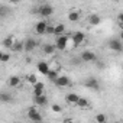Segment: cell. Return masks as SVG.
<instances>
[{
	"instance_id": "cell-1",
	"label": "cell",
	"mask_w": 123,
	"mask_h": 123,
	"mask_svg": "<svg viewBox=\"0 0 123 123\" xmlns=\"http://www.w3.org/2000/svg\"><path fill=\"white\" fill-rule=\"evenodd\" d=\"M71 41V36L68 35H62V36H56V41H55V46L58 51H65L68 48V43Z\"/></svg>"
},
{
	"instance_id": "cell-2",
	"label": "cell",
	"mask_w": 123,
	"mask_h": 123,
	"mask_svg": "<svg viewBox=\"0 0 123 123\" xmlns=\"http://www.w3.org/2000/svg\"><path fill=\"white\" fill-rule=\"evenodd\" d=\"M107 46H109V49H111L114 52H122L123 51V42L119 38H111L107 42Z\"/></svg>"
},
{
	"instance_id": "cell-3",
	"label": "cell",
	"mask_w": 123,
	"mask_h": 123,
	"mask_svg": "<svg viewBox=\"0 0 123 123\" xmlns=\"http://www.w3.org/2000/svg\"><path fill=\"white\" fill-rule=\"evenodd\" d=\"M28 117H29V120H32L33 123H41V122H42V116H41V113L38 111V109H36L35 106H32V107L28 110Z\"/></svg>"
},
{
	"instance_id": "cell-4",
	"label": "cell",
	"mask_w": 123,
	"mask_h": 123,
	"mask_svg": "<svg viewBox=\"0 0 123 123\" xmlns=\"http://www.w3.org/2000/svg\"><path fill=\"white\" fill-rule=\"evenodd\" d=\"M80 59L83 62H96L97 61V55L93 51H83L80 55Z\"/></svg>"
},
{
	"instance_id": "cell-5",
	"label": "cell",
	"mask_w": 123,
	"mask_h": 123,
	"mask_svg": "<svg viewBox=\"0 0 123 123\" xmlns=\"http://www.w3.org/2000/svg\"><path fill=\"white\" fill-rule=\"evenodd\" d=\"M38 13L42 16V18H49L52 13H54V7L51 6V5H48V3H45V5H42V6H39V9H38Z\"/></svg>"
},
{
	"instance_id": "cell-6",
	"label": "cell",
	"mask_w": 123,
	"mask_h": 123,
	"mask_svg": "<svg viewBox=\"0 0 123 123\" xmlns=\"http://www.w3.org/2000/svg\"><path fill=\"white\" fill-rule=\"evenodd\" d=\"M48 26H49V23L46 20H39V22L35 23V32L38 35H45L46 31H48Z\"/></svg>"
},
{
	"instance_id": "cell-7",
	"label": "cell",
	"mask_w": 123,
	"mask_h": 123,
	"mask_svg": "<svg viewBox=\"0 0 123 123\" xmlns=\"http://www.w3.org/2000/svg\"><path fill=\"white\" fill-rule=\"evenodd\" d=\"M36 70H38L42 75L48 77V74H49V71H51V65H49V62H46V61H39L38 65H36Z\"/></svg>"
},
{
	"instance_id": "cell-8",
	"label": "cell",
	"mask_w": 123,
	"mask_h": 123,
	"mask_svg": "<svg viewBox=\"0 0 123 123\" xmlns=\"http://www.w3.org/2000/svg\"><path fill=\"white\" fill-rule=\"evenodd\" d=\"M84 39H86V36H84L83 32H74V33L71 35V41H73L74 48L78 46V45H81V43L84 42Z\"/></svg>"
},
{
	"instance_id": "cell-9",
	"label": "cell",
	"mask_w": 123,
	"mask_h": 123,
	"mask_svg": "<svg viewBox=\"0 0 123 123\" xmlns=\"http://www.w3.org/2000/svg\"><path fill=\"white\" fill-rule=\"evenodd\" d=\"M70 84H71V81H70V78H68L67 75H59V77L56 78V81H55V86H56V87H61V88L68 87Z\"/></svg>"
},
{
	"instance_id": "cell-10",
	"label": "cell",
	"mask_w": 123,
	"mask_h": 123,
	"mask_svg": "<svg viewBox=\"0 0 123 123\" xmlns=\"http://www.w3.org/2000/svg\"><path fill=\"white\" fill-rule=\"evenodd\" d=\"M84 86H86L87 88H90V90H94V91H97V90L100 88V84H98V81H97L96 78H88V80H86V81H84Z\"/></svg>"
},
{
	"instance_id": "cell-11",
	"label": "cell",
	"mask_w": 123,
	"mask_h": 123,
	"mask_svg": "<svg viewBox=\"0 0 123 123\" xmlns=\"http://www.w3.org/2000/svg\"><path fill=\"white\" fill-rule=\"evenodd\" d=\"M43 90H45V84L38 81L35 86H33V97H41L43 96Z\"/></svg>"
},
{
	"instance_id": "cell-12",
	"label": "cell",
	"mask_w": 123,
	"mask_h": 123,
	"mask_svg": "<svg viewBox=\"0 0 123 123\" xmlns=\"http://www.w3.org/2000/svg\"><path fill=\"white\" fill-rule=\"evenodd\" d=\"M36 46H38V42H36L33 38H29V39L25 41V51H26V52H32Z\"/></svg>"
},
{
	"instance_id": "cell-13",
	"label": "cell",
	"mask_w": 123,
	"mask_h": 123,
	"mask_svg": "<svg viewBox=\"0 0 123 123\" xmlns=\"http://www.w3.org/2000/svg\"><path fill=\"white\" fill-rule=\"evenodd\" d=\"M78 100H80V96H77L75 93H68V94L65 96V101H67L68 104H75V106H77Z\"/></svg>"
},
{
	"instance_id": "cell-14",
	"label": "cell",
	"mask_w": 123,
	"mask_h": 123,
	"mask_svg": "<svg viewBox=\"0 0 123 123\" xmlns=\"http://www.w3.org/2000/svg\"><path fill=\"white\" fill-rule=\"evenodd\" d=\"M64 33H65V25H64V23H56V25L54 26V35L62 36Z\"/></svg>"
},
{
	"instance_id": "cell-15",
	"label": "cell",
	"mask_w": 123,
	"mask_h": 123,
	"mask_svg": "<svg viewBox=\"0 0 123 123\" xmlns=\"http://www.w3.org/2000/svg\"><path fill=\"white\" fill-rule=\"evenodd\" d=\"M2 43H3V46H5V48H9V49H12V46L16 43V39H15L12 35H9L7 38H5V39H3V42H2Z\"/></svg>"
},
{
	"instance_id": "cell-16",
	"label": "cell",
	"mask_w": 123,
	"mask_h": 123,
	"mask_svg": "<svg viewBox=\"0 0 123 123\" xmlns=\"http://www.w3.org/2000/svg\"><path fill=\"white\" fill-rule=\"evenodd\" d=\"M100 22H101V18H100L98 15H96V13L90 15V18H88V23H90L91 26H97V25H100Z\"/></svg>"
},
{
	"instance_id": "cell-17",
	"label": "cell",
	"mask_w": 123,
	"mask_h": 123,
	"mask_svg": "<svg viewBox=\"0 0 123 123\" xmlns=\"http://www.w3.org/2000/svg\"><path fill=\"white\" fill-rule=\"evenodd\" d=\"M80 12H77V10H71L70 13H68V20L70 22H78L80 20Z\"/></svg>"
},
{
	"instance_id": "cell-18",
	"label": "cell",
	"mask_w": 123,
	"mask_h": 123,
	"mask_svg": "<svg viewBox=\"0 0 123 123\" xmlns=\"http://www.w3.org/2000/svg\"><path fill=\"white\" fill-rule=\"evenodd\" d=\"M55 51H56V46L52 43H46L43 46V54H46V55H52V54H55Z\"/></svg>"
},
{
	"instance_id": "cell-19",
	"label": "cell",
	"mask_w": 123,
	"mask_h": 123,
	"mask_svg": "<svg viewBox=\"0 0 123 123\" xmlns=\"http://www.w3.org/2000/svg\"><path fill=\"white\" fill-rule=\"evenodd\" d=\"M20 83H22V80H20V77H18V75H12V77L9 78V86H10V87H18Z\"/></svg>"
},
{
	"instance_id": "cell-20",
	"label": "cell",
	"mask_w": 123,
	"mask_h": 123,
	"mask_svg": "<svg viewBox=\"0 0 123 123\" xmlns=\"http://www.w3.org/2000/svg\"><path fill=\"white\" fill-rule=\"evenodd\" d=\"M33 101H35V104H38V106H45L46 103H48V97L43 94V96H41V97H33Z\"/></svg>"
},
{
	"instance_id": "cell-21",
	"label": "cell",
	"mask_w": 123,
	"mask_h": 123,
	"mask_svg": "<svg viewBox=\"0 0 123 123\" xmlns=\"http://www.w3.org/2000/svg\"><path fill=\"white\" fill-rule=\"evenodd\" d=\"M77 106H78V107H81V109H88V107H90V101H88L87 98H84V97H80V100H78Z\"/></svg>"
},
{
	"instance_id": "cell-22",
	"label": "cell",
	"mask_w": 123,
	"mask_h": 123,
	"mask_svg": "<svg viewBox=\"0 0 123 123\" xmlns=\"http://www.w3.org/2000/svg\"><path fill=\"white\" fill-rule=\"evenodd\" d=\"M20 51H25V43L16 41V43L12 46V52H20Z\"/></svg>"
},
{
	"instance_id": "cell-23",
	"label": "cell",
	"mask_w": 123,
	"mask_h": 123,
	"mask_svg": "<svg viewBox=\"0 0 123 123\" xmlns=\"http://www.w3.org/2000/svg\"><path fill=\"white\" fill-rule=\"evenodd\" d=\"M96 122L97 123H107V116L104 113H97L96 114Z\"/></svg>"
},
{
	"instance_id": "cell-24",
	"label": "cell",
	"mask_w": 123,
	"mask_h": 123,
	"mask_svg": "<svg viewBox=\"0 0 123 123\" xmlns=\"http://www.w3.org/2000/svg\"><path fill=\"white\" fill-rule=\"evenodd\" d=\"M58 77H59V75H58V71H55V70H51V71H49V74H48V77H46V78H48V80H51V81H54V83H55V81H56V78H58Z\"/></svg>"
},
{
	"instance_id": "cell-25",
	"label": "cell",
	"mask_w": 123,
	"mask_h": 123,
	"mask_svg": "<svg viewBox=\"0 0 123 123\" xmlns=\"http://www.w3.org/2000/svg\"><path fill=\"white\" fill-rule=\"evenodd\" d=\"M29 84H32V86H35L36 83H38V78H36V75L35 74H29V75H26V78H25Z\"/></svg>"
},
{
	"instance_id": "cell-26",
	"label": "cell",
	"mask_w": 123,
	"mask_h": 123,
	"mask_svg": "<svg viewBox=\"0 0 123 123\" xmlns=\"http://www.w3.org/2000/svg\"><path fill=\"white\" fill-rule=\"evenodd\" d=\"M12 58V55L9 54V52H2V54H0V61H2V62H7V61Z\"/></svg>"
},
{
	"instance_id": "cell-27",
	"label": "cell",
	"mask_w": 123,
	"mask_h": 123,
	"mask_svg": "<svg viewBox=\"0 0 123 123\" xmlns=\"http://www.w3.org/2000/svg\"><path fill=\"white\" fill-rule=\"evenodd\" d=\"M0 100H2V103H9L12 101V96H9L7 93H2L0 94Z\"/></svg>"
},
{
	"instance_id": "cell-28",
	"label": "cell",
	"mask_w": 123,
	"mask_h": 123,
	"mask_svg": "<svg viewBox=\"0 0 123 123\" xmlns=\"http://www.w3.org/2000/svg\"><path fill=\"white\" fill-rule=\"evenodd\" d=\"M51 110H52L54 113H61V111H62V107H61L59 104H52V106H51Z\"/></svg>"
},
{
	"instance_id": "cell-29",
	"label": "cell",
	"mask_w": 123,
	"mask_h": 123,
	"mask_svg": "<svg viewBox=\"0 0 123 123\" xmlns=\"http://www.w3.org/2000/svg\"><path fill=\"white\" fill-rule=\"evenodd\" d=\"M117 22H119V25H120V28H122V31H123V12L117 15Z\"/></svg>"
},
{
	"instance_id": "cell-30",
	"label": "cell",
	"mask_w": 123,
	"mask_h": 123,
	"mask_svg": "<svg viewBox=\"0 0 123 123\" xmlns=\"http://www.w3.org/2000/svg\"><path fill=\"white\" fill-rule=\"evenodd\" d=\"M46 35H54V26L49 25L48 26V31H46Z\"/></svg>"
},
{
	"instance_id": "cell-31",
	"label": "cell",
	"mask_w": 123,
	"mask_h": 123,
	"mask_svg": "<svg viewBox=\"0 0 123 123\" xmlns=\"http://www.w3.org/2000/svg\"><path fill=\"white\" fill-rule=\"evenodd\" d=\"M119 39H120V41H123V31L120 32V36H119Z\"/></svg>"
},
{
	"instance_id": "cell-32",
	"label": "cell",
	"mask_w": 123,
	"mask_h": 123,
	"mask_svg": "<svg viewBox=\"0 0 123 123\" xmlns=\"http://www.w3.org/2000/svg\"><path fill=\"white\" fill-rule=\"evenodd\" d=\"M65 123H77V122H74V120H67Z\"/></svg>"
},
{
	"instance_id": "cell-33",
	"label": "cell",
	"mask_w": 123,
	"mask_h": 123,
	"mask_svg": "<svg viewBox=\"0 0 123 123\" xmlns=\"http://www.w3.org/2000/svg\"><path fill=\"white\" fill-rule=\"evenodd\" d=\"M116 123H120V122H116Z\"/></svg>"
}]
</instances>
